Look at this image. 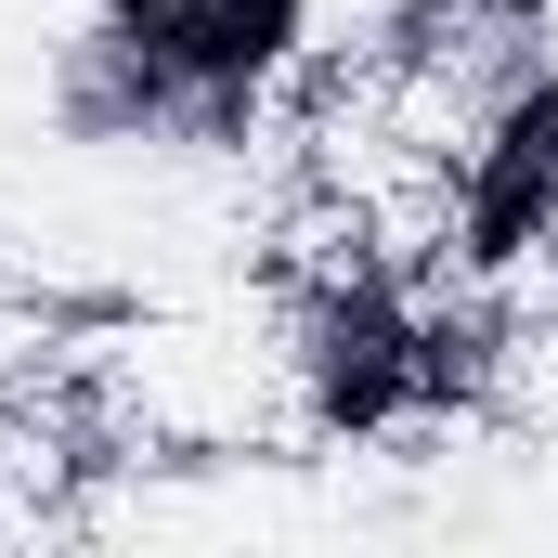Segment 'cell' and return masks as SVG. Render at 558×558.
<instances>
[{"label":"cell","instance_id":"1","mask_svg":"<svg viewBox=\"0 0 558 558\" xmlns=\"http://www.w3.org/2000/svg\"><path fill=\"white\" fill-rule=\"evenodd\" d=\"M286 26H299V0H143L118 52L143 92H247L286 52Z\"/></svg>","mask_w":558,"mask_h":558},{"label":"cell","instance_id":"2","mask_svg":"<svg viewBox=\"0 0 558 558\" xmlns=\"http://www.w3.org/2000/svg\"><path fill=\"white\" fill-rule=\"evenodd\" d=\"M428 390H454L441 338L390 325V312H338V338H325V416L338 428H377L390 403H428Z\"/></svg>","mask_w":558,"mask_h":558},{"label":"cell","instance_id":"3","mask_svg":"<svg viewBox=\"0 0 558 558\" xmlns=\"http://www.w3.org/2000/svg\"><path fill=\"white\" fill-rule=\"evenodd\" d=\"M546 208H558V92H520V118L494 131V169H481L468 247H481V260H520Z\"/></svg>","mask_w":558,"mask_h":558}]
</instances>
